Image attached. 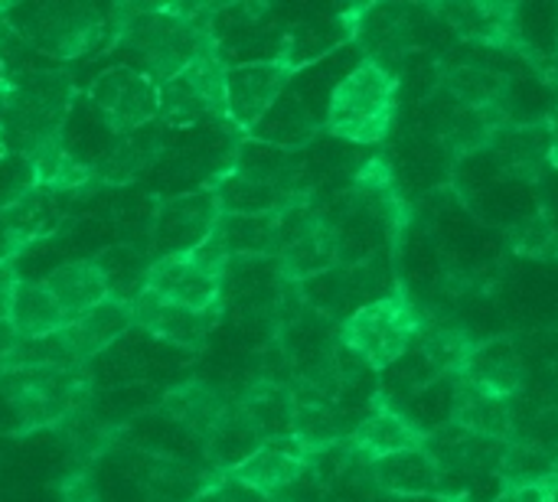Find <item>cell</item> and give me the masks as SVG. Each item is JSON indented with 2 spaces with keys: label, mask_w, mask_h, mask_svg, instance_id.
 Masks as SVG:
<instances>
[{
  "label": "cell",
  "mask_w": 558,
  "mask_h": 502,
  "mask_svg": "<svg viewBox=\"0 0 558 502\" xmlns=\"http://www.w3.org/2000/svg\"><path fill=\"white\" fill-rule=\"evenodd\" d=\"M203 3H114V42L134 56V69L157 85L180 75L196 56L216 46Z\"/></svg>",
  "instance_id": "cell-1"
},
{
  "label": "cell",
  "mask_w": 558,
  "mask_h": 502,
  "mask_svg": "<svg viewBox=\"0 0 558 502\" xmlns=\"http://www.w3.org/2000/svg\"><path fill=\"white\" fill-rule=\"evenodd\" d=\"M75 85L65 69H36L0 91V134L10 154L29 157L36 147L62 137Z\"/></svg>",
  "instance_id": "cell-2"
},
{
  "label": "cell",
  "mask_w": 558,
  "mask_h": 502,
  "mask_svg": "<svg viewBox=\"0 0 558 502\" xmlns=\"http://www.w3.org/2000/svg\"><path fill=\"white\" fill-rule=\"evenodd\" d=\"M399 78L379 59H363L330 91L324 131L347 144H383L396 124Z\"/></svg>",
  "instance_id": "cell-3"
},
{
  "label": "cell",
  "mask_w": 558,
  "mask_h": 502,
  "mask_svg": "<svg viewBox=\"0 0 558 502\" xmlns=\"http://www.w3.org/2000/svg\"><path fill=\"white\" fill-rule=\"evenodd\" d=\"M425 317L418 304L405 294V287H396L383 297H373L369 304L356 307L340 323V350L350 353L356 363H363L369 372H386L399 359L412 353L425 330Z\"/></svg>",
  "instance_id": "cell-4"
},
{
  "label": "cell",
  "mask_w": 558,
  "mask_h": 502,
  "mask_svg": "<svg viewBox=\"0 0 558 502\" xmlns=\"http://www.w3.org/2000/svg\"><path fill=\"white\" fill-rule=\"evenodd\" d=\"M0 395L16 418L20 434H33L82 418L88 405V376L85 366L0 369Z\"/></svg>",
  "instance_id": "cell-5"
},
{
  "label": "cell",
  "mask_w": 558,
  "mask_h": 502,
  "mask_svg": "<svg viewBox=\"0 0 558 502\" xmlns=\"http://www.w3.org/2000/svg\"><path fill=\"white\" fill-rule=\"evenodd\" d=\"M108 29L114 36L108 13L95 3H39L26 10L20 23V36H26L39 52L62 62L82 59L98 49Z\"/></svg>",
  "instance_id": "cell-6"
},
{
  "label": "cell",
  "mask_w": 558,
  "mask_h": 502,
  "mask_svg": "<svg viewBox=\"0 0 558 502\" xmlns=\"http://www.w3.org/2000/svg\"><path fill=\"white\" fill-rule=\"evenodd\" d=\"M226 72L219 49L209 46L180 75L160 85V118L167 124L226 121Z\"/></svg>",
  "instance_id": "cell-7"
},
{
  "label": "cell",
  "mask_w": 558,
  "mask_h": 502,
  "mask_svg": "<svg viewBox=\"0 0 558 502\" xmlns=\"http://www.w3.org/2000/svg\"><path fill=\"white\" fill-rule=\"evenodd\" d=\"M340 238L330 219L311 212L301 203H291L281 212V248H278V271L291 284H307L337 268Z\"/></svg>",
  "instance_id": "cell-8"
},
{
  "label": "cell",
  "mask_w": 558,
  "mask_h": 502,
  "mask_svg": "<svg viewBox=\"0 0 558 502\" xmlns=\"http://www.w3.org/2000/svg\"><path fill=\"white\" fill-rule=\"evenodd\" d=\"M92 105L105 124L124 137L137 134L144 124L160 118V85L137 72L134 65H111L92 85Z\"/></svg>",
  "instance_id": "cell-9"
},
{
  "label": "cell",
  "mask_w": 558,
  "mask_h": 502,
  "mask_svg": "<svg viewBox=\"0 0 558 502\" xmlns=\"http://www.w3.org/2000/svg\"><path fill=\"white\" fill-rule=\"evenodd\" d=\"M294 62L288 56L281 59H255L229 65L226 72V121H232L239 131H255L265 114L281 101L288 91Z\"/></svg>",
  "instance_id": "cell-10"
},
{
  "label": "cell",
  "mask_w": 558,
  "mask_h": 502,
  "mask_svg": "<svg viewBox=\"0 0 558 502\" xmlns=\"http://www.w3.org/2000/svg\"><path fill=\"white\" fill-rule=\"evenodd\" d=\"M219 216H222V206L213 186L163 199L150 222L154 258L193 252L213 235V229L219 225Z\"/></svg>",
  "instance_id": "cell-11"
},
{
  "label": "cell",
  "mask_w": 558,
  "mask_h": 502,
  "mask_svg": "<svg viewBox=\"0 0 558 502\" xmlns=\"http://www.w3.org/2000/svg\"><path fill=\"white\" fill-rule=\"evenodd\" d=\"M147 294L183 307V310H222V297H226V278L209 274L206 268H199L186 252L183 255H167V258H154L147 268Z\"/></svg>",
  "instance_id": "cell-12"
},
{
  "label": "cell",
  "mask_w": 558,
  "mask_h": 502,
  "mask_svg": "<svg viewBox=\"0 0 558 502\" xmlns=\"http://www.w3.org/2000/svg\"><path fill=\"white\" fill-rule=\"evenodd\" d=\"M317 461L320 454H311L298 438H271L245 464H239L229 480L271 502L301 477H307Z\"/></svg>",
  "instance_id": "cell-13"
},
{
  "label": "cell",
  "mask_w": 558,
  "mask_h": 502,
  "mask_svg": "<svg viewBox=\"0 0 558 502\" xmlns=\"http://www.w3.org/2000/svg\"><path fill=\"white\" fill-rule=\"evenodd\" d=\"M347 441H350L353 457H360L363 464H376V461H386L396 454L425 451L428 431L422 425H415L409 415H402L392 402H386V395H376L373 412L356 421V428L350 431Z\"/></svg>",
  "instance_id": "cell-14"
},
{
  "label": "cell",
  "mask_w": 558,
  "mask_h": 502,
  "mask_svg": "<svg viewBox=\"0 0 558 502\" xmlns=\"http://www.w3.org/2000/svg\"><path fill=\"white\" fill-rule=\"evenodd\" d=\"M131 317H134V327H141L154 340H163V343H170L177 350H186V353H199L206 346L209 333L216 330L222 310L196 314V310L173 307V304H167V301L144 291L131 304Z\"/></svg>",
  "instance_id": "cell-15"
},
{
  "label": "cell",
  "mask_w": 558,
  "mask_h": 502,
  "mask_svg": "<svg viewBox=\"0 0 558 502\" xmlns=\"http://www.w3.org/2000/svg\"><path fill=\"white\" fill-rule=\"evenodd\" d=\"M458 379L474 392L513 402L526 385V366L510 340H490V343H477L468 369Z\"/></svg>",
  "instance_id": "cell-16"
},
{
  "label": "cell",
  "mask_w": 558,
  "mask_h": 502,
  "mask_svg": "<svg viewBox=\"0 0 558 502\" xmlns=\"http://www.w3.org/2000/svg\"><path fill=\"white\" fill-rule=\"evenodd\" d=\"M134 327V317H131V304H121V301H105L92 310H85L82 317H75L59 336V343L65 346V353L85 366L92 356H98L101 350H108L114 340H121L128 330Z\"/></svg>",
  "instance_id": "cell-17"
},
{
  "label": "cell",
  "mask_w": 558,
  "mask_h": 502,
  "mask_svg": "<svg viewBox=\"0 0 558 502\" xmlns=\"http://www.w3.org/2000/svg\"><path fill=\"white\" fill-rule=\"evenodd\" d=\"M232 399H226L213 382L203 379H190L177 389H170L160 402V412L180 425L183 431H190L193 438L206 441L213 434V428L226 418Z\"/></svg>",
  "instance_id": "cell-18"
},
{
  "label": "cell",
  "mask_w": 558,
  "mask_h": 502,
  "mask_svg": "<svg viewBox=\"0 0 558 502\" xmlns=\"http://www.w3.org/2000/svg\"><path fill=\"white\" fill-rule=\"evenodd\" d=\"M26 173H29V186L46 189L52 196L59 193H75V189H88L92 183H98V173L92 163H85L82 157H75L62 137L36 147L29 157H23Z\"/></svg>",
  "instance_id": "cell-19"
},
{
  "label": "cell",
  "mask_w": 558,
  "mask_h": 502,
  "mask_svg": "<svg viewBox=\"0 0 558 502\" xmlns=\"http://www.w3.org/2000/svg\"><path fill=\"white\" fill-rule=\"evenodd\" d=\"M451 425L474 434V438L507 444V441H513V402L490 399L484 392H474L461 379H454Z\"/></svg>",
  "instance_id": "cell-20"
},
{
  "label": "cell",
  "mask_w": 558,
  "mask_h": 502,
  "mask_svg": "<svg viewBox=\"0 0 558 502\" xmlns=\"http://www.w3.org/2000/svg\"><path fill=\"white\" fill-rule=\"evenodd\" d=\"M43 284L49 287V294L62 307V314L69 317V323L75 317H82L85 310H92V307H98V304H105L111 297L108 294V284H105V274H101V268H98L95 258L65 261L56 271H49L43 278Z\"/></svg>",
  "instance_id": "cell-21"
},
{
  "label": "cell",
  "mask_w": 558,
  "mask_h": 502,
  "mask_svg": "<svg viewBox=\"0 0 558 502\" xmlns=\"http://www.w3.org/2000/svg\"><path fill=\"white\" fill-rule=\"evenodd\" d=\"M366 474L376 483V490H386L396 497H441L445 490L438 464L432 461L428 451H409V454L366 464Z\"/></svg>",
  "instance_id": "cell-22"
},
{
  "label": "cell",
  "mask_w": 558,
  "mask_h": 502,
  "mask_svg": "<svg viewBox=\"0 0 558 502\" xmlns=\"http://www.w3.org/2000/svg\"><path fill=\"white\" fill-rule=\"evenodd\" d=\"M235 408L248 418L262 441L294 438V395L288 385L275 379H258L235 399Z\"/></svg>",
  "instance_id": "cell-23"
},
{
  "label": "cell",
  "mask_w": 558,
  "mask_h": 502,
  "mask_svg": "<svg viewBox=\"0 0 558 502\" xmlns=\"http://www.w3.org/2000/svg\"><path fill=\"white\" fill-rule=\"evenodd\" d=\"M438 13L464 36L484 46H510L517 36V3H438Z\"/></svg>",
  "instance_id": "cell-24"
},
{
  "label": "cell",
  "mask_w": 558,
  "mask_h": 502,
  "mask_svg": "<svg viewBox=\"0 0 558 502\" xmlns=\"http://www.w3.org/2000/svg\"><path fill=\"white\" fill-rule=\"evenodd\" d=\"M0 216L3 222L10 225V232L16 235V242L26 248L33 242H43L49 238L59 225H62V209H59V199L46 189H36V186H20L3 206H0Z\"/></svg>",
  "instance_id": "cell-25"
},
{
  "label": "cell",
  "mask_w": 558,
  "mask_h": 502,
  "mask_svg": "<svg viewBox=\"0 0 558 502\" xmlns=\"http://www.w3.org/2000/svg\"><path fill=\"white\" fill-rule=\"evenodd\" d=\"M494 150L504 160V167L517 176H539L546 163H553V131L549 121L539 124H517V127H500L494 134Z\"/></svg>",
  "instance_id": "cell-26"
},
{
  "label": "cell",
  "mask_w": 558,
  "mask_h": 502,
  "mask_svg": "<svg viewBox=\"0 0 558 502\" xmlns=\"http://www.w3.org/2000/svg\"><path fill=\"white\" fill-rule=\"evenodd\" d=\"M262 434L248 425V418L235 408V399L226 412V418L213 428V434L203 441V454L206 464L213 470V477H229L239 464H245L258 448H262Z\"/></svg>",
  "instance_id": "cell-27"
},
{
  "label": "cell",
  "mask_w": 558,
  "mask_h": 502,
  "mask_svg": "<svg viewBox=\"0 0 558 502\" xmlns=\"http://www.w3.org/2000/svg\"><path fill=\"white\" fill-rule=\"evenodd\" d=\"M216 235L229 258H268L281 248V212L271 216H232L222 212Z\"/></svg>",
  "instance_id": "cell-28"
},
{
  "label": "cell",
  "mask_w": 558,
  "mask_h": 502,
  "mask_svg": "<svg viewBox=\"0 0 558 502\" xmlns=\"http://www.w3.org/2000/svg\"><path fill=\"white\" fill-rule=\"evenodd\" d=\"M69 327V317L49 294V287L39 281H20L16 301H13V330L20 340H46Z\"/></svg>",
  "instance_id": "cell-29"
},
{
  "label": "cell",
  "mask_w": 558,
  "mask_h": 502,
  "mask_svg": "<svg viewBox=\"0 0 558 502\" xmlns=\"http://www.w3.org/2000/svg\"><path fill=\"white\" fill-rule=\"evenodd\" d=\"M415 346L422 363L432 369V376H451V379H458L468 369L477 350V343L454 323H425Z\"/></svg>",
  "instance_id": "cell-30"
},
{
  "label": "cell",
  "mask_w": 558,
  "mask_h": 502,
  "mask_svg": "<svg viewBox=\"0 0 558 502\" xmlns=\"http://www.w3.org/2000/svg\"><path fill=\"white\" fill-rule=\"evenodd\" d=\"M445 85H448V91L454 95V101L461 108H471L477 114L500 118L497 111L504 108L507 82L494 69H487V65H454L445 75Z\"/></svg>",
  "instance_id": "cell-31"
},
{
  "label": "cell",
  "mask_w": 558,
  "mask_h": 502,
  "mask_svg": "<svg viewBox=\"0 0 558 502\" xmlns=\"http://www.w3.org/2000/svg\"><path fill=\"white\" fill-rule=\"evenodd\" d=\"M558 451H549L546 444H536V441H507L504 444V454H500V480L504 487H513V483H543V480H553L556 477Z\"/></svg>",
  "instance_id": "cell-32"
},
{
  "label": "cell",
  "mask_w": 558,
  "mask_h": 502,
  "mask_svg": "<svg viewBox=\"0 0 558 502\" xmlns=\"http://www.w3.org/2000/svg\"><path fill=\"white\" fill-rule=\"evenodd\" d=\"M95 261H98V268L105 274V284H108L111 301L134 304L144 294L150 261L141 252H134L128 245H118V248H108L105 255H98Z\"/></svg>",
  "instance_id": "cell-33"
},
{
  "label": "cell",
  "mask_w": 558,
  "mask_h": 502,
  "mask_svg": "<svg viewBox=\"0 0 558 502\" xmlns=\"http://www.w3.org/2000/svg\"><path fill=\"white\" fill-rule=\"evenodd\" d=\"M157 154V144L154 140H141L134 134H124L118 137V144L105 154V160H98L95 173L101 183H111V186H124L131 183L147 163L150 157Z\"/></svg>",
  "instance_id": "cell-34"
},
{
  "label": "cell",
  "mask_w": 558,
  "mask_h": 502,
  "mask_svg": "<svg viewBox=\"0 0 558 502\" xmlns=\"http://www.w3.org/2000/svg\"><path fill=\"white\" fill-rule=\"evenodd\" d=\"M510 245L526 258H553L558 252V235L546 216H530L520 225H513Z\"/></svg>",
  "instance_id": "cell-35"
},
{
  "label": "cell",
  "mask_w": 558,
  "mask_h": 502,
  "mask_svg": "<svg viewBox=\"0 0 558 502\" xmlns=\"http://www.w3.org/2000/svg\"><path fill=\"white\" fill-rule=\"evenodd\" d=\"M193 502H268L262 500L258 493H252V490H245V487H239V483H232L229 477H216L199 497Z\"/></svg>",
  "instance_id": "cell-36"
},
{
  "label": "cell",
  "mask_w": 558,
  "mask_h": 502,
  "mask_svg": "<svg viewBox=\"0 0 558 502\" xmlns=\"http://www.w3.org/2000/svg\"><path fill=\"white\" fill-rule=\"evenodd\" d=\"M553 480H556V477H553ZM553 480L504 487V490L494 497V502H553Z\"/></svg>",
  "instance_id": "cell-37"
},
{
  "label": "cell",
  "mask_w": 558,
  "mask_h": 502,
  "mask_svg": "<svg viewBox=\"0 0 558 502\" xmlns=\"http://www.w3.org/2000/svg\"><path fill=\"white\" fill-rule=\"evenodd\" d=\"M20 271L16 261L0 265V327L13 323V301H16V287H20Z\"/></svg>",
  "instance_id": "cell-38"
},
{
  "label": "cell",
  "mask_w": 558,
  "mask_h": 502,
  "mask_svg": "<svg viewBox=\"0 0 558 502\" xmlns=\"http://www.w3.org/2000/svg\"><path fill=\"white\" fill-rule=\"evenodd\" d=\"M13 42V26H10V3H0V91L10 85V69H7V49Z\"/></svg>",
  "instance_id": "cell-39"
},
{
  "label": "cell",
  "mask_w": 558,
  "mask_h": 502,
  "mask_svg": "<svg viewBox=\"0 0 558 502\" xmlns=\"http://www.w3.org/2000/svg\"><path fill=\"white\" fill-rule=\"evenodd\" d=\"M23 252V245L16 242V235L10 232V225L3 222V216H0V265H7V261H16V255Z\"/></svg>",
  "instance_id": "cell-40"
},
{
  "label": "cell",
  "mask_w": 558,
  "mask_h": 502,
  "mask_svg": "<svg viewBox=\"0 0 558 502\" xmlns=\"http://www.w3.org/2000/svg\"><path fill=\"white\" fill-rule=\"evenodd\" d=\"M7 154H10V150H7V140H3V134H0V160H3Z\"/></svg>",
  "instance_id": "cell-41"
},
{
  "label": "cell",
  "mask_w": 558,
  "mask_h": 502,
  "mask_svg": "<svg viewBox=\"0 0 558 502\" xmlns=\"http://www.w3.org/2000/svg\"><path fill=\"white\" fill-rule=\"evenodd\" d=\"M553 502H558V477L553 480Z\"/></svg>",
  "instance_id": "cell-42"
},
{
  "label": "cell",
  "mask_w": 558,
  "mask_h": 502,
  "mask_svg": "<svg viewBox=\"0 0 558 502\" xmlns=\"http://www.w3.org/2000/svg\"><path fill=\"white\" fill-rule=\"evenodd\" d=\"M556 39H558V26H556Z\"/></svg>",
  "instance_id": "cell-43"
}]
</instances>
